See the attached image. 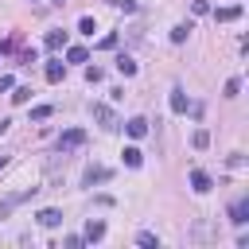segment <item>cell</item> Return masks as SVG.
<instances>
[{
	"label": "cell",
	"instance_id": "3957f363",
	"mask_svg": "<svg viewBox=\"0 0 249 249\" xmlns=\"http://www.w3.org/2000/svg\"><path fill=\"white\" fill-rule=\"evenodd\" d=\"M230 222H233V226H245V222H249V198H237V202L230 206Z\"/></svg>",
	"mask_w": 249,
	"mask_h": 249
},
{
	"label": "cell",
	"instance_id": "8fae6325",
	"mask_svg": "<svg viewBox=\"0 0 249 249\" xmlns=\"http://www.w3.org/2000/svg\"><path fill=\"white\" fill-rule=\"evenodd\" d=\"M105 179H109V171H105V167H89V171H86V187H93V183H105Z\"/></svg>",
	"mask_w": 249,
	"mask_h": 249
},
{
	"label": "cell",
	"instance_id": "ac0fdd59",
	"mask_svg": "<svg viewBox=\"0 0 249 249\" xmlns=\"http://www.w3.org/2000/svg\"><path fill=\"white\" fill-rule=\"evenodd\" d=\"M136 241H140V245H144V249H156V245H160V237H156V233H148V230H144V233H140V237H136Z\"/></svg>",
	"mask_w": 249,
	"mask_h": 249
},
{
	"label": "cell",
	"instance_id": "7a4b0ae2",
	"mask_svg": "<svg viewBox=\"0 0 249 249\" xmlns=\"http://www.w3.org/2000/svg\"><path fill=\"white\" fill-rule=\"evenodd\" d=\"M93 121H97L105 132H113V128H117V117H113V109H109V105H93Z\"/></svg>",
	"mask_w": 249,
	"mask_h": 249
},
{
	"label": "cell",
	"instance_id": "9a60e30c",
	"mask_svg": "<svg viewBox=\"0 0 249 249\" xmlns=\"http://www.w3.org/2000/svg\"><path fill=\"white\" fill-rule=\"evenodd\" d=\"M117 70H121V74H124V78H132V74H136V62H132V58H124V54H121V58H117Z\"/></svg>",
	"mask_w": 249,
	"mask_h": 249
},
{
	"label": "cell",
	"instance_id": "603a6c76",
	"mask_svg": "<svg viewBox=\"0 0 249 249\" xmlns=\"http://www.w3.org/2000/svg\"><path fill=\"white\" fill-rule=\"evenodd\" d=\"M237 89H241V82H237V78H230V82H226V97H237Z\"/></svg>",
	"mask_w": 249,
	"mask_h": 249
},
{
	"label": "cell",
	"instance_id": "277c9868",
	"mask_svg": "<svg viewBox=\"0 0 249 249\" xmlns=\"http://www.w3.org/2000/svg\"><path fill=\"white\" fill-rule=\"evenodd\" d=\"M35 222H39L43 230H54V226L62 222V210H54V206H47V210H39V214H35Z\"/></svg>",
	"mask_w": 249,
	"mask_h": 249
},
{
	"label": "cell",
	"instance_id": "5bb4252c",
	"mask_svg": "<svg viewBox=\"0 0 249 249\" xmlns=\"http://www.w3.org/2000/svg\"><path fill=\"white\" fill-rule=\"evenodd\" d=\"M124 163H128V167H140V163H144V152H140V148H124Z\"/></svg>",
	"mask_w": 249,
	"mask_h": 249
},
{
	"label": "cell",
	"instance_id": "52a82bcc",
	"mask_svg": "<svg viewBox=\"0 0 249 249\" xmlns=\"http://www.w3.org/2000/svg\"><path fill=\"white\" fill-rule=\"evenodd\" d=\"M167 105H171V113H187V105H191V101H187V93H183V89H171Z\"/></svg>",
	"mask_w": 249,
	"mask_h": 249
},
{
	"label": "cell",
	"instance_id": "6da1fadb",
	"mask_svg": "<svg viewBox=\"0 0 249 249\" xmlns=\"http://www.w3.org/2000/svg\"><path fill=\"white\" fill-rule=\"evenodd\" d=\"M86 144V128H66L62 136H58V152H74V148H82Z\"/></svg>",
	"mask_w": 249,
	"mask_h": 249
},
{
	"label": "cell",
	"instance_id": "7c38bea8",
	"mask_svg": "<svg viewBox=\"0 0 249 249\" xmlns=\"http://www.w3.org/2000/svg\"><path fill=\"white\" fill-rule=\"evenodd\" d=\"M47 47H51V51L66 47V31H47Z\"/></svg>",
	"mask_w": 249,
	"mask_h": 249
},
{
	"label": "cell",
	"instance_id": "cb8c5ba5",
	"mask_svg": "<svg viewBox=\"0 0 249 249\" xmlns=\"http://www.w3.org/2000/svg\"><path fill=\"white\" fill-rule=\"evenodd\" d=\"M12 86H16V82H12L8 74H4V78H0V93H4V89H12Z\"/></svg>",
	"mask_w": 249,
	"mask_h": 249
},
{
	"label": "cell",
	"instance_id": "4fadbf2b",
	"mask_svg": "<svg viewBox=\"0 0 249 249\" xmlns=\"http://www.w3.org/2000/svg\"><path fill=\"white\" fill-rule=\"evenodd\" d=\"M31 101V86H16V93H12V105H27Z\"/></svg>",
	"mask_w": 249,
	"mask_h": 249
},
{
	"label": "cell",
	"instance_id": "d4e9b609",
	"mask_svg": "<svg viewBox=\"0 0 249 249\" xmlns=\"http://www.w3.org/2000/svg\"><path fill=\"white\" fill-rule=\"evenodd\" d=\"M12 51V39H0V54H8Z\"/></svg>",
	"mask_w": 249,
	"mask_h": 249
},
{
	"label": "cell",
	"instance_id": "4316f807",
	"mask_svg": "<svg viewBox=\"0 0 249 249\" xmlns=\"http://www.w3.org/2000/svg\"><path fill=\"white\" fill-rule=\"evenodd\" d=\"M54 4H66V0H54Z\"/></svg>",
	"mask_w": 249,
	"mask_h": 249
},
{
	"label": "cell",
	"instance_id": "ba28073f",
	"mask_svg": "<svg viewBox=\"0 0 249 249\" xmlns=\"http://www.w3.org/2000/svg\"><path fill=\"white\" fill-rule=\"evenodd\" d=\"M124 128H128V136H132V140H140V136H148V121H144V117H132V121H128Z\"/></svg>",
	"mask_w": 249,
	"mask_h": 249
},
{
	"label": "cell",
	"instance_id": "d6986e66",
	"mask_svg": "<svg viewBox=\"0 0 249 249\" xmlns=\"http://www.w3.org/2000/svg\"><path fill=\"white\" fill-rule=\"evenodd\" d=\"M78 31H82V35H93L97 27H93V19H89V16H82V19H78Z\"/></svg>",
	"mask_w": 249,
	"mask_h": 249
},
{
	"label": "cell",
	"instance_id": "7402d4cb",
	"mask_svg": "<svg viewBox=\"0 0 249 249\" xmlns=\"http://www.w3.org/2000/svg\"><path fill=\"white\" fill-rule=\"evenodd\" d=\"M113 8H121V12H136V0H109Z\"/></svg>",
	"mask_w": 249,
	"mask_h": 249
},
{
	"label": "cell",
	"instance_id": "30bf717a",
	"mask_svg": "<svg viewBox=\"0 0 249 249\" xmlns=\"http://www.w3.org/2000/svg\"><path fill=\"white\" fill-rule=\"evenodd\" d=\"M66 74V62H47V82H62Z\"/></svg>",
	"mask_w": 249,
	"mask_h": 249
},
{
	"label": "cell",
	"instance_id": "e0dca14e",
	"mask_svg": "<svg viewBox=\"0 0 249 249\" xmlns=\"http://www.w3.org/2000/svg\"><path fill=\"white\" fill-rule=\"evenodd\" d=\"M66 58H70V62H86V58H89V51H86V47H70V51H66Z\"/></svg>",
	"mask_w": 249,
	"mask_h": 249
},
{
	"label": "cell",
	"instance_id": "484cf974",
	"mask_svg": "<svg viewBox=\"0 0 249 249\" xmlns=\"http://www.w3.org/2000/svg\"><path fill=\"white\" fill-rule=\"evenodd\" d=\"M4 163H8V156H0V171H4Z\"/></svg>",
	"mask_w": 249,
	"mask_h": 249
},
{
	"label": "cell",
	"instance_id": "2e32d148",
	"mask_svg": "<svg viewBox=\"0 0 249 249\" xmlns=\"http://www.w3.org/2000/svg\"><path fill=\"white\" fill-rule=\"evenodd\" d=\"M191 35V23H179V27H171V43H183Z\"/></svg>",
	"mask_w": 249,
	"mask_h": 249
},
{
	"label": "cell",
	"instance_id": "9c48e42d",
	"mask_svg": "<svg viewBox=\"0 0 249 249\" xmlns=\"http://www.w3.org/2000/svg\"><path fill=\"white\" fill-rule=\"evenodd\" d=\"M105 237V222H93L89 218V226H86V241H101Z\"/></svg>",
	"mask_w": 249,
	"mask_h": 249
},
{
	"label": "cell",
	"instance_id": "8992f818",
	"mask_svg": "<svg viewBox=\"0 0 249 249\" xmlns=\"http://www.w3.org/2000/svg\"><path fill=\"white\" fill-rule=\"evenodd\" d=\"M237 16H241V4H226V8H218V12H214V19H218V23H230V19H237Z\"/></svg>",
	"mask_w": 249,
	"mask_h": 249
},
{
	"label": "cell",
	"instance_id": "44dd1931",
	"mask_svg": "<svg viewBox=\"0 0 249 249\" xmlns=\"http://www.w3.org/2000/svg\"><path fill=\"white\" fill-rule=\"evenodd\" d=\"M206 144H210V132L198 128V132H195V148H206Z\"/></svg>",
	"mask_w": 249,
	"mask_h": 249
},
{
	"label": "cell",
	"instance_id": "5b68a950",
	"mask_svg": "<svg viewBox=\"0 0 249 249\" xmlns=\"http://www.w3.org/2000/svg\"><path fill=\"white\" fill-rule=\"evenodd\" d=\"M210 187H214V179H210L206 171H191V191H195V195H206Z\"/></svg>",
	"mask_w": 249,
	"mask_h": 249
},
{
	"label": "cell",
	"instance_id": "ffe728a7",
	"mask_svg": "<svg viewBox=\"0 0 249 249\" xmlns=\"http://www.w3.org/2000/svg\"><path fill=\"white\" fill-rule=\"evenodd\" d=\"M47 117H51V105H35L31 109V121H47Z\"/></svg>",
	"mask_w": 249,
	"mask_h": 249
}]
</instances>
